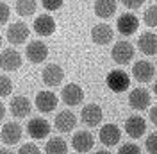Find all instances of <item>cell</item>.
Listing matches in <instances>:
<instances>
[{
  "instance_id": "cell-1",
  "label": "cell",
  "mask_w": 157,
  "mask_h": 154,
  "mask_svg": "<svg viewBox=\"0 0 157 154\" xmlns=\"http://www.w3.org/2000/svg\"><path fill=\"white\" fill-rule=\"evenodd\" d=\"M136 56V50H134V45L127 41V39H120L116 41L113 48H111V58L116 65H128Z\"/></svg>"
},
{
  "instance_id": "cell-2",
  "label": "cell",
  "mask_w": 157,
  "mask_h": 154,
  "mask_svg": "<svg viewBox=\"0 0 157 154\" xmlns=\"http://www.w3.org/2000/svg\"><path fill=\"white\" fill-rule=\"evenodd\" d=\"M132 77L136 79L137 83H141V84L150 83V81L155 77V67H154V63L145 61V59L136 61V63L132 65Z\"/></svg>"
},
{
  "instance_id": "cell-3",
  "label": "cell",
  "mask_w": 157,
  "mask_h": 154,
  "mask_svg": "<svg viewBox=\"0 0 157 154\" xmlns=\"http://www.w3.org/2000/svg\"><path fill=\"white\" fill-rule=\"evenodd\" d=\"M105 83H107L109 90H113V91L120 93V91H127V90H128L130 77H128L127 72H123V70L116 68V70H111V72L107 74Z\"/></svg>"
},
{
  "instance_id": "cell-4",
  "label": "cell",
  "mask_w": 157,
  "mask_h": 154,
  "mask_svg": "<svg viewBox=\"0 0 157 154\" xmlns=\"http://www.w3.org/2000/svg\"><path fill=\"white\" fill-rule=\"evenodd\" d=\"M61 99H63V102L70 107L78 106V104H82V100H84V90H82V86L77 84V83H68L66 86L61 90Z\"/></svg>"
},
{
  "instance_id": "cell-5",
  "label": "cell",
  "mask_w": 157,
  "mask_h": 154,
  "mask_svg": "<svg viewBox=\"0 0 157 154\" xmlns=\"http://www.w3.org/2000/svg\"><path fill=\"white\" fill-rule=\"evenodd\" d=\"M29 34H30L29 25L23 23V22H13L7 27V32H6L7 41H9L11 45H21V43H25L27 38H29Z\"/></svg>"
},
{
  "instance_id": "cell-6",
  "label": "cell",
  "mask_w": 157,
  "mask_h": 154,
  "mask_svg": "<svg viewBox=\"0 0 157 154\" xmlns=\"http://www.w3.org/2000/svg\"><path fill=\"white\" fill-rule=\"evenodd\" d=\"M128 104H130L132 109H136V111H143V109L150 107V104H152V95H150V91H148L147 88H134L128 93Z\"/></svg>"
},
{
  "instance_id": "cell-7",
  "label": "cell",
  "mask_w": 157,
  "mask_h": 154,
  "mask_svg": "<svg viewBox=\"0 0 157 154\" xmlns=\"http://www.w3.org/2000/svg\"><path fill=\"white\" fill-rule=\"evenodd\" d=\"M52 127H50V122L41 118V116H34L27 122V133H29L30 138L34 140H43L45 136L50 135Z\"/></svg>"
},
{
  "instance_id": "cell-8",
  "label": "cell",
  "mask_w": 157,
  "mask_h": 154,
  "mask_svg": "<svg viewBox=\"0 0 157 154\" xmlns=\"http://www.w3.org/2000/svg\"><path fill=\"white\" fill-rule=\"evenodd\" d=\"M21 54L14 48H4L0 52V68L6 72H16L21 67Z\"/></svg>"
},
{
  "instance_id": "cell-9",
  "label": "cell",
  "mask_w": 157,
  "mask_h": 154,
  "mask_svg": "<svg viewBox=\"0 0 157 154\" xmlns=\"http://www.w3.org/2000/svg\"><path fill=\"white\" fill-rule=\"evenodd\" d=\"M59 99L54 91L50 90H43V91H38V95L34 99V104L41 113H52L56 107H57Z\"/></svg>"
},
{
  "instance_id": "cell-10",
  "label": "cell",
  "mask_w": 157,
  "mask_h": 154,
  "mask_svg": "<svg viewBox=\"0 0 157 154\" xmlns=\"http://www.w3.org/2000/svg\"><path fill=\"white\" fill-rule=\"evenodd\" d=\"M25 56L32 63H43L48 58V47L41 39H32L27 45V48H25Z\"/></svg>"
},
{
  "instance_id": "cell-11",
  "label": "cell",
  "mask_w": 157,
  "mask_h": 154,
  "mask_svg": "<svg viewBox=\"0 0 157 154\" xmlns=\"http://www.w3.org/2000/svg\"><path fill=\"white\" fill-rule=\"evenodd\" d=\"M41 79H43V83H45L47 86L56 88L63 83V79H64V70L59 67V65H56V63H50V65H47V67L43 68Z\"/></svg>"
},
{
  "instance_id": "cell-12",
  "label": "cell",
  "mask_w": 157,
  "mask_h": 154,
  "mask_svg": "<svg viewBox=\"0 0 157 154\" xmlns=\"http://www.w3.org/2000/svg\"><path fill=\"white\" fill-rule=\"evenodd\" d=\"M23 136V129L18 122H7V124L2 125V131H0V138L6 145H16Z\"/></svg>"
},
{
  "instance_id": "cell-13",
  "label": "cell",
  "mask_w": 157,
  "mask_h": 154,
  "mask_svg": "<svg viewBox=\"0 0 157 154\" xmlns=\"http://www.w3.org/2000/svg\"><path fill=\"white\" fill-rule=\"evenodd\" d=\"M137 27H139V20H137L136 14H132V13H123V14L118 16L116 29H118L120 34H123V36H132L137 30Z\"/></svg>"
},
{
  "instance_id": "cell-14",
  "label": "cell",
  "mask_w": 157,
  "mask_h": 154,
  "mask_svg": "<svg viewBox=\"0 0 157 154\" xmlns=\"http://www.w3.org/2000/svg\"><path fill=\"white\" fill-rule=\"evenodd\" d=\"M54 125H56V129H57L59 133H70L77 125V116L70 109H63V111H59L57 115H56Z\"/></svg>"
},
{
  "instance_id": "cell-15",
  "label": "cell",
  "mask_w": 157,
  "mask_h": 154,
  "mask_svg": "<svg viewBox=\"0 0 157 154\" xmlns=\"http://www.w3.org/2000/svg\"><path fill=\"white\" fill-rule=\"evenodd\" d=\"M102 118H104L102 107L98 106V104H93V102L86 104V106L82 107V111H80V120L88 127H97L102 122Z\"/></svg>"
},
{
  "instance_id": "cell-16",
  "label": "cell",
  "mask_w": 157,
  "mask_h": 154,
  "mask_svg": "<svg viewBox=\"0 0 157 154\" xmlns=\"http://www.w3.org/2000/svg\"><path fill=\"white\" fill-rule=\"evenodd\" d=\"M98 138L105 147H113V145H116L121 140V129L116 124H105L100 127Z\"/></svg>"
},
{
  "instance_id": "cell-17",
  "label": "cell",
  "mask_w": 157,
  "mask_h": 154,
  "mask_svg": "<svg viewBox=\"0 0 157 154\" xmlns=\"http://www.w3.org/2000/svg\"><path fill=\"white\" fill-rule=\"evenodd\" d=\"M34 32L39 34V36H52L54 32H56V20L52 18L50 14H38L36 20H34Z\"/></svg>"
},
{
  "instance_id": "cell-18",
  "label": "cell",
  "mask_w": 157,
  "mask_h": 154,
  "mask_svg": "<svg viewBox=\"0 0 157 154\" xmlns=\"http://www.w3.org/2000/svg\"><path fill=\"white\" fill-rule=\"evenodd\" d=\"M114 38V30L111 25L107 23H97L93 29H91V39H93V43H97V45H107L111 43Z\"/></svg>"
},
{
  "instance_id": "cell-19",
  "label": "cell",
  "mask_w": 157,
  "mask_h": 154,
  "mask_svg": "<svg viewBox=\"0 0 157 154\" xmlns=\"http://www.w3.org/2000/svg\"><path fill=\"white\" fill-rule=\"evenodd\" d=\"M147 131V122L141 115H130L125 120V133L130 138H141Z\"/></svg>"
},
{
  "instance_id": "cell-20",
  "label": "cell",
  "mask_w": 157,
  "mask_h": 154,
  "mask_svg": "<svg viewBox=\"0 0 157 154\" xmlns=\"http://www.w3.org/2000/svg\"><path fill=\"white\" fill-rule=\"evenodd\" d=\"M9 111H11V115L14 116V118H25V116H29L30 100L27 99V97H23V95L13 97L11 102H9Z\"/></svg>"
},
{
  "instance_id": "cell-21",
  "label": "cell",
  "mask_w": 157,
  "mask_h": 154,
  "mask_svg": "<svg viewBox=\"0 0 157 154\" xmlns=\"http://www.w3.org/2000/svg\"><path fill=\"white\" fill-rule=\"evenodd\" d=\"M71 145L77 152H88L95 145V138L89 131H77L71 136Z\"/></svg>"
},
{
  "instance_id": "cell-22",
  "label": "cell",
  "mask_w": 157,
  "mask_h": 154,
  "mask_svg": "<svg viewBox=\"0 0 157 154\" xmlns=\"http://www.w3.org/2000/svg\"><path fill=\"white\" fill-rule=\"evenodd\" d=\"M137 48L145 56L157 54V34H154V32H141L139 38H137Z\"/></svg>"
},
{
  "instance_id": "cell-23",
  "label": "cell",
  "mask_w": 157,
  "mask_h": 154,
  "mask_svg": "<svg viewBox=\"0 0 157 154\" xmlns=\"http://www.w3.org/2000/svg\"><path fill=\"white\" fill-rule=\"evenodd\" d=\"M93 9H95V14L102 20H107L111 16H114V13L118 9V4L113 2V0H98L93 4Z\"/></svg>"
},
{
  "instance_id": "cell-24",
  "label": "cell",
  "mask_w": 157,
  "mask_h": 154,
  "mask_svg": "<svg viewBox=\"0 0 157 154\" xmlns=\"http://www.w3.org/2000/svg\"><path fill=\"white\" fill-rule=\"evenodd\" d=\"M45 152L47 154H66L68 152V145L64 142V138L61 136H54L50 138L47 145H45Z\"/></svg>"
},
{
  "instance_id": "cell-25",
  "label": "cell",
  "mask_w": 157,
  "mask_h": 154,
  "mask_svg": "<svg viewBox=\"0 0 157 154\" xmlns=\"http://www.w3.org/2000/svg\"><path fill=\"white\" fill-rule=\"evenodd\" d=\"M14 9H16L20 16H30L38 9V2H34V0H18V2H14Z\"/></svg>"
},
{
  "instance_id": "cell-26",
  "label": "cell",
  "mask_w": 157,
  "mask_h": 154,
  "mask_svg": "<svg viewBox=\"0 0 157 154\" xmlns=\"http://www.w3.org/2000/svg\"><path fill=\"white\" fill-rule=\"evenodd\" d=\"M143 20H145V25L148 27H157V4H152L150 7H147Z\"/></svg>"
},
{
  "instance_id": "cell-27",
  "label": "cell",
  "mask_w": 157,
  "mask_h": 154,
  "mask_svg": "<svg viewBox=\"0 0 157 154\" xmlns=\"http://www.w3.org/2000/svg\"><path fill=\"white\" fill-rule=\"evenodd\" d=\"M13 93V81L7 75H0V97H9Z\"/></svg>"
},
{
  "instance_id": "cell-28",
  "label": "cell",
  "mask_w": 157,
  "mask_h": 154,
  "mask_svg": "<svg viewBox=\"0 0 157 154\" xmlns=\"http://www.w3.org/2000/svg\"><path fill=\"white\" fill-rule=\"evenodd\" d=\"M145 147L150 154H157V131H154L152 135L147 136V142H145Z\"/></svg>"
},
{
  "instance_id": "cell-29",
  "label": "cell",
  "mask_w": 157,
  "mask_h": 154,
  "mask_svg": "<svg viewBox=\"0 0 157 154\" xmlns=\"http://www.w3.org/2000/svg\"><path fill=\"white\" fill-rule=\"evenodd\" d=\"M118 154H141V149H139V145L128 142V144H123L120 147Z\"/></svg>"
},
{
  "instance_id": "cell-30",
  "label": "cell",
  "mask_w": 157,
  "mask_h": 154,
  "mask_svg": "<svg viewBox=\"0 0 157 154\" xmlns=\"http://www.w3.org/2000/svg\"><path fill=\"white\" fill-rule=\"evenodd\" d=\"M18 154H41V151H39V147L36 144L27 142V144H23L21 147H20Z\"/></svg>"
},
{
  "instance_id": "cell-31",
  "label": "cell",
  "mask_w": 157,
  "mask_h": 154,
  "mask_svg": "<svg viewBox=\"0 0 157 154\" xmlns=\"http://www.w3.org/2000/svg\"><path fill=\"white\" fill-rule=\"evenodd\" d=\"M41 6L47 11H57V9L63 7V2H61V0H43Z\"/></svg>"
},
{
  "instance_id": "cell-32",
  "label": "cell",
  "mask_w": 157,
  "mask_h": 154,
  "mask_svg": "<svg viewBox=\"0 0 157 154\" xmlns=\"http://www.w3.org/2000/svg\"><path fill=\"white\" fill-rule=\"evenodd\" d=\"M9 6L6 4V2H0V25H4V23H7V20H9Z\"/></svg>"
},
{
  "instance_id": "cell-33",
  "label": "cell",
  "mask_w": 157,
  "mask_h": 154,
  "mask_svg": "<svg viewBox=\"0 0 157 154\" xmlns=\"http://www.w3.org/2000/svg\"><path fill=\"white\" fill-rule=\"evenodd\" d=\"M123 6H125V7H128V9H137V7H143V6H145V2H143V0H137V2L125 0V2H123Z\"/></svg>"
},
{
  "instance_id": "cell-34",
  "label": "cell",
  "mask_w": 157,
  "mask_h": 154,
  "mask_svg": "<svg viewBox=\"0 0 157 154\" xmlns=\"http://www.w3.org/2000/svg\"><path fill=\"white\" fill-rule=\"evenodd\" d=\"M148 118H150V122H152L154 125H157V104L150 107V111H148Z\"/></svg>"
},
{
  "instance_id": "cell-35",
  "label": "cell",
  "mask_w": 157,
  "mask_h": 154,
  "mask_svg": "<svg viewBox=\"0 0 157 154\" xmlns=\"http://www.w3.org/2000/svg\"><path fill=\"white\" fill-rule=\"evenodd\" d=\"M4 116H6V106L0 102V122H2V118H4Z\"/></svg>"
},
{
  "instance_id": "cell-36",
  "label": "cell",
  "mask_w": 157,
  "mask_h": 154,
  "mask_svg": "<svg viewBox=\"0 0 157 154\" xmlns=\"http://www.w3.org/2000/svg\"><path fill=\"white\" fill-rule=\"evenodd\" d=\"M0 154H13V152L7 151V149H2V147H0Z\"/></svg>"
},
{
  "instance_id": "cell-37",
  "label": "cell",
  "mask_w": 157,
  "mask_h": 154,
  "mask_svg": "<svg viewBox=\"0 0 157 154\" xmlns=\"http://www.w3.org/2000/svg\"><path fill=\"white\" fill-rule=\"evenodd\" d=\"M95 154H111V152H109V151H97Z\"/></svg>"
},
{
  "instance_id": "cell-38",
  "label": "cell",
  "mask_w": 157,
  "mask_h": 154,
  "mask_svg": "<svg viewBox=\"0 0 157 154\" xmlns=\"http://www.w3.org/2000/svg\"><path fill=\"white\" fill-rule=\"evenodd\" d=\"M154 93H155V95H157V81H155V83H154Z\"/></svg>"
},
{
  "instance_id": "cell-39",
  "label": "cell",
  "mask_w": 157,
  "mask_h": 154,
  "mask_svg": "<svg viewBox=\"0 0 157 154\" xmlns=\"http://www.w3.org/2000/svg\"><path fill=\"white\" fill-rule=\"evenodd\" d=\"M0 47H2V34H0Z\"/></svg>"
}]
</instances>
